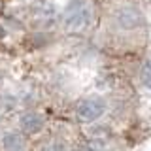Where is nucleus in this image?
Segmentation results:
<instances>
[{
  "label": "nucleus",
  "instance_id": "1",
  "mask_svg": "<svg viewBox=\"0 0 151 151\" xmlns=\"http://www.w3.org/2000/svg\"><path fill=\"white\" fill-rule=\"evenodd\" d=\"M93 17L94 8L91 0H70L60 15V23L68 32H81L91 27Z\"/></svg>",
  "mask_w": 151,
  "mask_h": 151
},
{
  "label": "nucleus",
  "instance_id": "2",
  "mask_svg": "<svg viewBox=\"0 0 151 151\" xmlns=\"http://www.w3.org/2000/svg\"><path fill=\"white\" fill-rule=\"evenodd\" d=\"M106 111V102L100 96H89L78 102L76 106V117L81 123H93L100 119Z\"/></svg>",
  "mask_w": 151,
  "mask_h": 151
},
{
  "label": "nucleus",
  "instance_id": "3",
  "mask_svg": "<svg viewBox=\"0 0 151 151\" xmlns=\"http://www.w3.org/2000/svg\"><path fill=\"white\" fill-rule=\"evenodd\" d=\"M142 21V15L136 9L132 8H123L119 13H117V23H119L121 28H127V30H132V28H136L140 25Z\"/></svg>",
  "mask_w": 151,
  "mask_h": 151
},
{
  "label": "nucleus",
  "instance_id": "4",
  "mask_svg": "<svg viewBox=\"0 0 151 151\" xmlns=\"http://www.w3.org/2000/svg\"><path fill=\"white\" fill-rule=\"evenodd\" d=\"M19 123H21V129L25 132H28V134H36V132H40L44 129V117L34 113V111L25 113V115L19 119Z\"/></svg>",
  "mask_w": 151,
  "mask_h": 151
},
{
  "label": "nucleus",
  "instance_id": "5",
  "mask_svg": "<svg viewBox=\"0 0 151 151\" xmlns=\"http://www.w3.org/2000/svg\"><path fill=\"white\" fill-rule=\"evenodd\" d=\"M2 145L6 151H25L27 144H25V138L17 132H8L2 140Z\"/></svg>",
  "mask_w": 151,
  "mask_h": 151
},
{
  "label": "nucleus",
  "instance_id": "6",
  "mask_svg": "<svg viewBox=\"0 0 151 151\" xmlns=\"http://www.w3.org/2000/svg\"><path fill=\"white\" fill-rule=\"evenodd\" d=\"M32 13H34L36 19L49 23L51 19L57 15V9H55L53 4H49V2H38V4H34V8H32Z\"/></svg>",
  "mask_w": 151,
  "mask_h": 151
},
{
  "label": "nucleus",
  "instance_id": "7",
  "mask_svg": "<svg viewBox=\"0 0 151 151\" xmlns=\"http://www.w3.org/2000/svg\"><path fill=\"white\" fill-rule=\"evenodd\" d=\"M140 76H142V83L151 91V60H145V64L142 66Z\"/></svg>",
  "mask_w": 151,
  "mask_h": 151
},
{
  "label": "nucleus",
  "instance_id": "8",
  "mask_svg": "<svg viewBox=\"0 0 151 151\" xmlns=\"http://www.w3.org/2000/svg\"><path fill=\"white\" fill-rule=\"evenodd\" d=\"M44 151H66V145L64 142H59V140H53L44 147Z\"/></svg>",
  "mask_w": 151,
  "mask_h": 151
},
{
  "label": "nucleus",
  "instance_id": "9",
  "mask_svg": "<svg viewBox=\"0 0 151 151\" xmlns=\"http://www.w3.org/2000/svg\"><path fill=\"white\" fill-rule=\"evenodd\" d=\"M79 151H98V149L96 147H81Z\"/></svg>",
  "mask_w": 151,
  "mask_h": 151
}]
</instances>
